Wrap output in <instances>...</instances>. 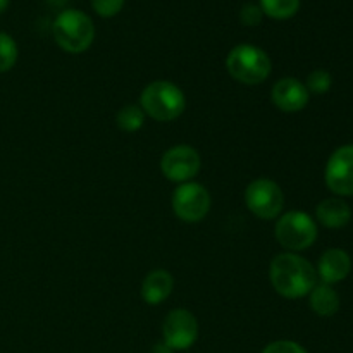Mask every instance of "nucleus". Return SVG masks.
<instances>
[{
  "instance_id": "nucleus-23",
  "label": "nucleus",
  "mask_w": 353,
  "mask_h": 353,
  "mask_svg": "<svg viewBox=\"0 0 353 353\" xmlns=\"http://www.w3.org/2000/svg\"><path fill=\"white\" fill-rule=\"evenodd\" d=\"M172 352L174 350H171V348H169L165 343H157L154 347V352L152 353H172Z\"/></svg>"
},
{
  "instance_id": "nucleus-14",
  "label": "nucleus",
  "mask_w": 353,
  "mask_h": 353,
  "mask_svg": "<svg viewBox=\"0 0 353 353\" xmlns=\"http://www.w3.org/2000/svg\"><path fill=\"white\" fill-rule=\"evenodd\" d=\"M317 221L326 228H343L350 223L352 209L341 199H326L317 205Z\"/></svg>"
},
{
  "instance_id": "nucleus-3",
  "label": "nucleus",
  "mask_w": 353,
  "mask_h": 353,
  "mask_svg": "<svg viewBox=\"0 0 353 353\" xmlns=\"http://www.w3.org/2000/svg\"><path fill=\"white\" fill-rule=\"evenodd\" d=\"M141 110L155 121L168 123L183 114L186 107L185 93L169 81H154L147 85L140 97Z\"/></svg>"
},
{
  "instance_id": "nucleus-22",
  "label": "nucleus",
  "mask_w": 353,
  "mask_h": 353,
  "mask_svg": "<svg viewBox=\"0 0 353 353\" xmlns=\"http://www.w3.org/2000/svg\"><path fill=\"white\" fill-rule=\"evenodd\" d=\"M262 9L261 6H255V3H247L243 6L240 12V19L241 23L247 24V26H257L259 23L262 21Z\"/></svg>"
},
{
  "instance_id": "nucleus-15",
  "label": "nucleus",
  "mask_w": 353,
  "mask_h": 353,
  "mask_svg": "<svg viewBox=\"0 0 353 353\" xmlns=\"http://www.w3.org/2000/svg\"><path fill=\"white\" fill-rule=\"evenodd\" d=\"M310 295V307L321 317H331L340 309V296L331 288V285H316Z\"/></svg>"
},
{
  "instance_id": "nucleus-24",
  "label": "nucleus",
  "mask_w": 353,
  "mask_h": 353,
  "mask_svg": "<svg viewBox=\"0 0 353 353\" xmlns=\"http://www.w3.org/2000/svg\"><path fill=\"white\" fill-rule=\"evenodd\" d=\"M9 7V0H0V14Z\"/></svg>"
},
{
  "instance_id": "nucleus-18",
  "label": "nucleus",
  "mask_w": 353,
  "mask_h": 353,
  "mask_svg": "<svg viewBox=\"0 0 353 353\" xmlns=\"http://www.w3.org/2000/svg\"><path fill=\"white\" fill-rule=\"evenodd\" d=\"M17 61V45L10 34L0 31V72H7Z\"/></svg>"
},
{
  "instance_id": "nucleus-7",
  "label": "nucleus",
  "mask_w": 353,
  "mask_h": 353,
  "mask_svg": "<svg viewBox=\"0 0 353 353\" xmlns=\"http://www.w3.org/2000/svg\"><path fill=\"white\" fill-rule=\"evenodd\" d=\"M210 209V195L199 183H183L172 195V210L185 223H199Z\"/></svg>"
},
{
  "instance_id": "nucleus-6",
  "label": "nucleus",
  "mask_w": 353,
  "mask_h": 353,
  "mask_svg": "<svg viewBox=\"0 0 353 353\" xmlns=\"http://www.w3.org/2000/svg\"><path fill=\"white\" fill-rule=\"evenodd\" d=\"M245 202L250 212L259 219L271 221L281 214L285 205V195L278 183L272 179L259 178L247 186L245 192Z\"/></svg>"
},
{
  "instance_id": "nucleus-16",
  "label": "nucleus",
  "mask_w": 353,
  "mask_h": 353,
  "mask_svg": "<svg viewBox=\"0 0 353 353\" xmlns=\"http://www.w3.org/2000/svg\"><path fill=\"white\" fill-rule=\"evenodd\" d=\"M261 9L272 19H290L300 9V0H261Z\"/></svg>"
},
{
  "instance_id": "nucleus-11",
  "label": "nucleus",
  "mask_w": 353,
  "mask_h": 353,
  "mask_svg": "<svg viewBox=\"0 0 353 353\" xmlns=\"http://www.w3.org/2000/svg\"><path fill=\"white\" fill-rule=\"evenodd\" d=\"M309 90L295 78H283L272 86L271 99L283 112H299L309 103Z\"/></svg>"
},
{
  "instance_id": "nucleus-21",
  "label": "nucleus",
  "mask_w": 353,
  "mask_h": 353,
  "mask_svg": "<svg viewBox=\"0 0 353 353\" xmlns=\"http://www.w3.org/2000/svg\"><path fill=\"white\" fill-rule=\"evenodd\" d=\"M262 353H307V350L302 347V345L295 343V341L279 340V341H272V343H269L268 347L262 350Z\"/></svg>"
},
{
  "instance_id": "nucleus-1",
  "label": "nucleus",
  "mask_w": 353,
  "mask_h": 353,
  "mask_svg": "<svg viewBox=\"0 0 353 353\" xmlns=\"http://www.w3.org/2000/svg\"><path fill=\"white\" fill-rule=\"evenodd\" d=\"M269 279L285 299H302L317 285V272L307 259L296 254H279L272 259Z\"/></svg>"
},
{
  "instance_id": "nucleus-19",
  "label": "nucleus",
  "mask_w": 353,
  "mask_h": 353,
  "mask_svg": "<svg viewBox=\"0 0 353 353\" xmlns=\"http://www.w3.org/2000/svg\"><path fill=\"white\" fill-rule=\"evenodd\" d=\"M331 83H333V79H331L330 72L324 71V69H317V71L310 72L305 86L309 93L312 92L317 93V95H323V93H326L331 88Z\"/></svg>"
},
{
  "instance_id": "nucleus-12",
  "label": "nucleus",
  "mask_w": 353,
  "mask_h": 353,
  "mask_svg": "<svg viewBox=\"0 0 353 353\" xmlns=\"http://www.w3.org/2000/svg\"><path fill=\"white\" fill-rule=\"evenodd\" d=\"M352 271V259L341 248H330L324 252L319 259V268H317V276L323 279L326 285H334V283L343 281L348 278Z\"/></svg>"
},
{
  "instance_id": "nucleus-9",
  "label": "nucleus",
  "mask_w": 353,
  "mask_h": 353,
  "mask_svg": "<svg viewBox=\"0 0 353 353\" xmlns=\"http://www.w3.org/2000/svg\"><path fill=\"white\" fill-rule=\"evenodd\" d=\"M200 155L190 145H176L171 147L161 161V169L169 181L188 183L200 171Z\"/></svg>"
},
{
  "instance_id": "nucleus-20",
  "label": "nucleus",
  "mask_w": 353,
  "mask_h": 353,
  "mask_svg": "<svg viewBox=\"0 0 353 353\" xmlns=\"http://www.w3.org/2000/svg\"><path fill=\"white\" fill-rule=\"evenodd\" d=\"M92 6L95 12L102 17H112L121 12L124 6V0H92Z\"/></svg>"
},
{
  "instance_id": "nucleus-2",
  "label": "nucleus",
  "mask_w": 353,
  "mask_h": 353,
  "mask_svg": "<svg viewBox=\"0 0 353 353\" xmlns=\"http://www.w3.org/2000/svg\"><path fill=\"white\" fill-rule=\"evenodd\" d=\"M55 41L62 50L69 54H81L88 50L95 38L93 21L85 12L76 9H68L59 14L52 26Z\"/></svg>"
},
{
  "instance_id": "nucleus-17",
  "label": "nucleus",
  "mask_w": 353,
  "mask_h": 353,
  "mask_svg": "<svg viewBox=\"0 0 353 353\" xmlns=\"http://www.w3.org/2000/svg\"><path fill=\"white\" fill-rule=\"evenodd\" d=\"M116 123L123 131L133 133V131H138L143 126L145 112L138 105H126L117 112Z\"/></svg>"
},
{
  "instance_id": "nucleus-10",
  "label": "nucleus",
  "mask_w": 353,
  "mask_h": 353,
  "mask_svg": "<svg viewBox=\"0 0 353 353\" xmlns=\"http://www.w3.org/2000/svg\"><path fill=\"white\" fill-rule=\"evenodd\" d=\"M326 185L336 195H353V145L333 152L326 165Z\"/></svg>"
},
{
  "instance_id": "nucleus-13",
  "label": "nucleus",
  "mask_w": 353,
  "mask_h": 353,
  "mask_svg": "<svg viewBox=\"0 0 353 353\" xmlns=\"http://www.w3.org/2000/svg\"><path fill=\"white\" fill-rule=\"evenodd\" d=\"M172 286H174L172 276L164 269H157V271H152L150 274H147V278L143 279L141 296L148 305H159L171 295Z\"/></svg>"
},
{
  "instance_id": "nucleus-5",
  "label": "nucleus",
  "mask_w": 353,
  "mask_h": 353,
  "mask_svg": "<svg viewBox=\"0 0 353 353\" xmlns=\"http://www.w3.org/2000/svg\"><path fill=\"white\" fill-rule=\"evenodd\" d=\"M276 238L286 250H307L317 240V226L309 214L292 210L278 219Z\"/></svg>"
},
{
  "instance_id": "nucleus-8",
  "label": "nucleus",
  "mask_w": 353,
  "mask_h": 353,
  "mask_svg": "<svg viewBox=\"0 0 353 353\" xmlns=\"http://www.w3.org/2000/svg\"><path fill=\"white\" fill-rule=\"evenodd\" d=\"M162 334L171 350H188L199 338V323L190 310L174 309L164 319Z\"/></svg>"
},
{
  "instance_id": "nucleus-4",
  "label": "nucleus",
  "mask_w": 353,
  "mask_h": 353,
  "mask_svg": "<svg viewBox=\"0 0 353 353\" xmlns=\"http://www.w3.org/2000/svg\"><path fill=\"white\" fill-rule=\"evenodd\" d=\"M271 59L255 45H238L228 54L226 69L236 81L243 85H259L271 74Z\"/></svg>"
}]
</instances>
